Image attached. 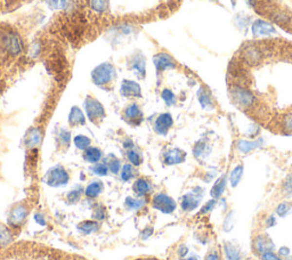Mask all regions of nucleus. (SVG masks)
<instances>
[{
    "instance_id": "1",
    "label": "nucleus",
    "mask_w": 292,
    "mask_h": 260,
    "mask_svg": "<svg viewBox=\"0 0 292 260\" xmlns=\"http://www.w3.org/2000/svg\"><path fill=\"white\" fill-rule=\"evenodd\" d=\"M0 260H86L80 256L32 242H21L0 253Z\"/></svg>"
},
{
    "instance_id": "2",
    "label": "nucleus",
    "mask_w": 292,
    "mask_h": 260,
    "mask_svg": "<svg viewBox=\"0 0 292 260\" xmlns=\"http://www.w3.org/2000/svg\"><path fill=\"white\" fill-rule=\"evenodd\" d=\"M22 51L23 41L18 33L7 25H0V59L14 58Z\"/></svg>"
},
{
    "instance_id": "3",
    "label": "nucleus",
    "mask_w": 292,
    "mask_h": 260,
    "mask_svg": "<svg viewBox=\"0 0 292 260\" xmlns=\"http://www.w3.org/2000/svg\"><path fill=\"white\" fill-rule=\"evenodd\" d=\"M231 99L233 103L242 110H255L257 106V97L248 87H244L238 83H232L228 88Z\"/></svg>"
},
{
    "instance_id": "4",
    "label": "nucleus",
    "mask_w": 292,
    "mask_h": 260,
    "mask_svg": "<svg viewBox=\"0 0 292 260\" xmlns=\"http://www.w3.org/2000/svg\"><path fill=\"white\" fill-rule=\"evenodd\" d=\"M115 76H117V72H115V68L111 63H102V64L96 66L94 71L91 72L92 82L99 87L111 85Z\"/></svg>"
},
{
    "instance_id": "5",
    "label": "nucleus",
    "mask_w": 292,
    "mask_h": 260,
    "mask_svg": "<svg viewBox=\"0 0 292 260\" xmlns=\"http://www.w3.org/2000/svg\"><path fill=\"white\" fill-rule=\"evenodd\" d=\"M204 196V189L202 187H195L193 191L188 192L187 194H185L182 198L181 208L182 211L185 212H192L200 205Z\"/></svg>"
},
{
    "instance_id": "6",
    "label": "nucleus",
    "mask_w": 292,
    "mask_h": 260,
    "mask_svg": "<svg viewBox=\"0 0 292 260\" xmlns=\"http://www.w3.org/2000/svg\"><path fill=\"white\" fill-rule=\"evenodd\" d=\"M85 110L87 113L88 119L91 120L92 123L98 125L99 122L103 121V119L105 118V110L103 108V105L99 103L97 99H95L91 96H88L85 101Z\"/></svg>"
},
{
    "instance_id": "7",
    "label": "nucleus",
    "mask_w": 292,
    "mask_h": 260,
    "mask_svg": "<svg viewBox=\"0 0 292 260\" xmlns=\"http://www.w3.org/2000/svg\"><path fill=\"white\" fill-rule=\"evenodd\" d=\"M46 182L49 186L57 187V186L65 185L69 182V173L62 167H55L49 170L46 176Z\"/></svg>"
},
{
    "instance_id": "8",
    "label": "nucleus",
    "mask_w": 292,
    "mask_h": 260,
    "mask_svg": "<svg viewBox=\"0 0 292 260\" xmlns=\"http://www.w3.org/2000/svg\"><path fill=\"white\" fill-rule=\"evenodd\" d=\"M152 203H153L155 209L160 210L161 212L167 213V215L168 213H172L177 208L175 200L167 194H164V193L155 195L153 200H152Z\"/></svg>"
},
{
    "instance_id": "9",
    "label": "nucleus",
    "mask_w": 292,
    "mask_h": 260,
    "mask_svg": "<svg viewBox=\"0 0 292 260\" xmlns=\"http://www.w3.org/2000/svg\"><path fill=\"white\" fill-rule=\"evenodd\" d=\"M128 69L138 76L139 79H144L146 74V61L143 53H138L130 56L128 59Z\"/></svg>"
},
{
    "instance_id": "10",
    "label": "nucleus",
    "mask_w": 292,
    "mask_h": 260,
    "mask_svg": "<svg viewBox=\"0 0 292 260\" xmlns=\"http://www.w3.org/2000/svg\"><path fill=\"white\" fill-rule=\"evenodd\" d=\"M252 36L255 38H263V37H270L276 33L274 25L270 22L264 21V19H256L251 26Z\"/></svg>"
},
{
    "instance_id": "11",
    "label": "nucleus",
    "mask_w": 292,
    "mask_h": 260,
    "mask_svg": "<svg viewBox=\"0 0 292 260\" xmlns=\"http://www.w3.org/2000/svg\"><path fill=\"white\" fill-rule=\"evenodd\" d=\"M254 250L258 256H260L265 252L274 251L275 244L268 234H259L254 239Z\"/></svg>"
},
{
    "instance_id": "12",
    "label": "nucleus",
    "mask_w": 292,
    "mask_h": 260,
    "mask_svg": "<svg viewBox=\"0 0 292 260\" xmlns=\"http://www.w3.org/2000/svg\"><path fill=\"white\" fill-rule=\"evenodd\" d=\"M174 125V119L170 113H162L157 118L154 122V130L159 135L165 136L168 134L169 129Z\"/></svg>"
},
{
    "instance_id": "13",
    "label": "nucleus",
    "mask_w": 292,
    "mask_h": 260,
    "mask_svg": "<svg viewBox=\"0 0 292 260\" xmlns=\"http://www.w3.org/2000/svg\"><path fill=\"white\" fill-rule=\"evenodd\" d=\"M153 63L158 73H161L165 70H170L176 68V61L171 57L170 55L165 54V53H160L153 57Z\"/></svg>"
},
{
    "instance_id": "14",
    "label": "nucleus",
    "mask_w": 292,
    "mask_h": 260,
    "mask_svg": "<svg viewBox=\"0 0 292 260\" xmlns=\"http://www.w3.org/2000/svg\"><path fill=\"white\" fill-rule=\"evenodd\" d=\"M124 119L126 122H128L129 125L138 126L141 125L143 121V112L139 109L137 104H130L127 106L124 112Z\"/></svg>"
},
{
    "instance_id": "15",
    "label": "nucleus",
    "mask_w": 292,
    "mask_h": 260,
    "mask_svg": "<svg viewBox=\"0 0 292 260\" xmlns=\"http://www.w3.org/2000/svg\"><path fill=\"white\" fill-rule=\"evenodd\" d=\"M120 94L125 97H142L141 86L137 82L131 81V80H124L121 83Z\"/></svg>"
},
{
    "instance_id": "16",
    "label": "nucleus",
    "mask_w": 292,
    "mask_h": 260,
    "mask_svg": "<svg viewBox=\"0 0 292 260\" xmlns=\"http://www.w3.org/2000/svg\"><path fill=\"white\" fill-rule=\"evenodd\" d=\"M264 138H257L255 139V141H249V139H240L237 143V149L242 154H248V153H250L252 151H255V149H260L261 146L264 145Z\"/></svg>"
},
{
    "instance_id": "17",
    "label": "nucleus",
    "mask_w": 292,
    "mask_h": 260,
    "mask_svg": "<svg viewBox=\"0 0 292 260\" xmlns=\"http://www.w3.org/2000/svg\"><path fill=\"white\" fill-rule=\"evenodd\" d=\"M185 159H186V153L181 149H171L164 155V162L167 166L179 165V163L184 162Z\"/></svg>"
},
{
    "instance_id": "18",
    "label": "nucleus",
    "mask_w": 292,
    "mask_h": 260,
    "mask_svg": "<svg viewBox=\"0 0 292 260\" xmlns=\"http://www.w3.org/2000/svg\"><path fill=\"white\" fill-rule=\"evenodd\" d=\"M226 186H227V175H221L220 177L217 178V181L215 182V184L212 185V187L210 189V196L211 199L218 200L223 198V194L226 191Z\"/></svg>"
},
{
    "instance_id": "19",
    "label": "nucleus",
    "mask_w": 292,
    "mask_h": 260,
    "mask_svg": "<svg viewBox=\"0 0 292 260\" xmlns=\"http://www.w3.org/2000/svg\"><path fill=\"white\" fill-rule=\"evenodd\" d=\"M210 153H211V146L209 145V143L207 141H204V139L199 141L193 148V154L195 156V159H198L199 161L207 159L208 156L210 155Z\"/></svg>"
},
{
    "instance_id": "20",
    "label": "nucleus",
    "mask_w": 292,
    "mask_h": 260,
    "mask_svg": "<svg viewBox=\"0 0 292 260\" xmlns=\"http://www.w3.org/2000/svg\"><path fill=\"white\" fill-rule=\"evenodd\" d=\"M198 99L201 108L204 110H212L215 108L214 99H212L211 93L205 87H201L198 92Z\"/></svg>"
},
{
    "instance_id": "21",
    "label": "nucleus",
    "mask_w": 292,
    "mask_h": 260,
    "mask_svg": "<svg viewBox=\"0 0 292 260\" xmlns=\"http://www.w3.org/2000/svg\"><path fill=\"white\" fill-rule=\"evenodd\" d=\"M224 253L227 260H241L242 258L240 249L231 242L224 243Z\"/></svg>"
},
{
    "instance_id": "22",
    "label": "nucleus",
    "mask_w": 292,
    "mask_h": 260,
    "mask_svg": "<svg viewBox=\"0 0 292 260\" xmlns=\"http://www.w3.org/2000/svg\"><path fill=\"white\" fill-rule=\"evenodd\" d=\"M243 172H244L243 165H237L233 170H232L230 173V177H228V182H230V185L232 188L237 187V185L240 184L242 177H243Z\"/></svg>"
},
{
    "instance_id": "23",
    "label": "nucleus",
    "mask_w": 292,
    "mask_h": 260,
    "mask_svg": "<svg viewBox=\"0 0 292 260\" xmlns=\"http://www.w3.org/2000/svg\"><path fill=\"white\" fill-rule=\"evenodd\" d=\"M86 122V118L84 115V113L77 106H73L71 109V112H70L69 115V123L71 126H78V125H85Z\"/></svg>"
},
{
    "instance_id": "24",
    "label": "nucleus",
    "mask_w": 292,
    "mask_h": 260,
    "mask_svg": "<svg viewBox=\"0 0 292 260\" xmlns=\"http://www.w3.org/2000/svg\"><path fill=\"white\" fill-rule=\"evenodd\" d=\"M277 123L282 131L287 132V134H292V111L282 114Z\"/></svg>"
},
{
    "instance_id": "25",
    "label": "nucleus",
    "mask_w": 292,
    "mask_h": 260,
    "mask_svg": "<svg viewBox=\"0 0 292 260\" xmlns=\"http://www.w3.org/2000/svg\"><path fill=\"white\" fill-rule=\"evenodd\" d=\"M41 138V132L38 129H31L26 135L25 144L28 148H35V146L40 144Z\"/></svg>"
},
{
    "instance_id": "26",
    "label": "nucleus",
    "mask_w": 292,
    "mask_h": 260,
    "mask_svg": "<svg viewBox=\"0 0 292 260\" xmlns=\"http://www.w3.org/2000/svg\"><path fill=\"white\" fill-rule=\"evenodd\" d=\"M102 158V152L96 148H88L85 149L84 159L89 163H97Z\"/></svg>"
},
{
    "instance_id": "27",
    "label": "nucleus",
    "mask_w": 292,
    "mask_h": 260,
    "mask_svg": "<svg viewBox=\"0 0 292 260\" xmlns=\"http://www.w3.org/2000/svg\"><path fill=\"white\" fill-rule=\"evenodd\" d=\"M134 189H135V192L137 193L138 195H147L148 193L151 192L152 187H151L150 182L146 181V179L141 178V179H138V181L135 183Z\"/></svg>"
},
{
    "instance_id": "28",
    "label": "nucleus",
    "mask_w": 292,
    "mask_h": 260,
    "mask_svg": "<svg viewBox=\"0 0 292 260\" xmlns=\"http://www.w3.org/2000/svg\"><path fill=\"white\" fill-rule=\"evenodd\" d=\"M292 209V203L289 201H282L277 204L276 209H275V215L277 217H281V218H283V217H287L289 213H290Z\"/></svg>"
},
{
    "instance_id": "29",
    "label": "nucleus",
    "mask_w": 292,
    "mask_h": 260,
    "mask_svg": "<svg viewBox=\"0 0 292 260\" xmlns=\"http://www.w3.org/2000/svg\"><path fill=\"white\" fill-rule=\"evenodd\" d=\"M282 194L287 199L292 198V173L288 175L282 183Z\"/></svg>"
},
{
    "instance_id": "30",
    "label": "nucleus",
    "mask_w": 292,
    "mask_h": 260,
    "mask_svg": "<svg viewBox=\"0 0 292 260\" xmlns=\"http://www.w3.org/2000/svg\"><path fill=\"white\" fill-rule=\"evenodd\" d=\"M102 188L103 184L101 182H92L91 184L88 185L87 189H86V195L89 196V198H95V196H97L99 193H101Z\"/></svg>"
},
{
    "instance_id": "31",
    "label": "nucleus",
    "mask_w": 292,
    "mask_h": 260,
    "mask_svg": "<svg viewBox=\"0 0 292 260\" xmlns=\"http://www.w3.org/2000/svg\"><path fill=\"white\" fill-rule=\"evenodd\" d=\"M25 216H26V211L24 206H18V208H16L12 213L11 222L18 224V223H21L23 219L25 218Z\"/></svg>"
},
{
    "instance_id": "32",
    "label": "nucleus",
    "mask_w": 292,
    "mask_h": 260,
    "mask_svg": "<svg viewBox=\"0 0 292 260\" xmlns=\"http://www.w3.org/2000/svg\"><path fill=\"white\" fill-rule=\"evenodd\" d=\"M74 145L77 146L79 149H87L91 145V139L88 137H86L84 135H79L74 138Z\"/></svg>"
},
{
    "instance_id": "33",
    "label": "nucleus",
    "mask_w": 292,
    "mask_h": 260,
    "mask_svg": "<svg viewBox=\"0 0 292 260\" xmlns=\"http://www.w3.org/2000/svg\"><path fill=\"white\" fill-rule=\"evenodd\" d=\"M161 97L168 106L174 105L176 103V96L174 93L170 91V89H164L161 93Z\"/></svg>"
},
{
    "instance_id": "34",
    "label": "nucleus",
    "mask_w": 292,
    "mask_h": 260,
    "mask_svg": "<svg viewBox=\"0 0 292 260\" xmlns=\"http://www.w3.org/2000/svg\"><path fill=\"white\" fill-rule=\"evenodd\" d=\"M91 5L92 9H95L96 12H105V9L108 8L109 1L108 0H91Z\"/></svg>"
},
{
    "instance_id": "35",
    "label": "nucleus",
    "mask_w": 292,
    "mask_h": 260,
    "mask_svg": "<svg viewBox=\"0 0 292 260\" xmlns=\"http://www.w3.org/2000/svg\"><path fill=\"white\" fill-rule=\"evenodd\" d=\"M217 203H218L217 200H215V199L209 200V201L205 203L203 206H202V209L200 210V213H199V215H207V213L211 212L212 210L216 208Z\"/></svg>"
},
{
    "instance_id": "36",
    "label": "nucleus",
    "mask_w": 292,
    "mask_h": 260,
    "mask_svg": "<svg viewBox=\"0 0 292 260\" xmlns=\"http://www.w3.org/2000/svg\"><path fill=\"white\" fill-rule=\"evenodd\" d=\"M127 156H128V160L130 161V163H132V166H139L142 163L141 155H139V153L136 152L135 149H130V151H128Z\"/></svg>"
},
{
    "instance_id": "37",
    "label": "nucleus",
    "mask_w": 292,
    "mask_h": 260,
    "mask_svg": "<svg viewBox=\"0 0 292 260\" xmlns=\"http://www.w3.org/2000/svg\"><path fill=\"white\" fill-rule=\"evenodd\" d=\"M233 218H234V211L233 210H231V211L226 215V217H225L224 225H223L225 232H230L231 229L233 228Z\"/></svg>"
},
{
    "instance_id": "38",
    "label": "nucleus",
    "mask_w": 292,
    "mask_h": 260,
    "mask_svg": "<svg viewBox=\"0 0 292 260\" xmlns=\"http://www.w3.org/2000/svg\"><path fill=\"white\" fill-rule=\"evenodd\" d=\"M134 177V168L130 165H126L124 166V168L121 170V178L124 181H129Z\"/></svg>"
},
{
    "instance_id": "39",
    "label": "nucleus",
    "mask_w": 292,
    "mask_h": 260,
    "mask_svg": "<svg viewBox=\"0 0 292 260\" xmlns=\"http://www.w3.org/2000/svg\"><path fill=\"white\" fill-rule=\"evenodd\" d=\"M58 141L61 143L62 146H65V148H68L70 146V132L66 131V130H61L58 134Z\"/></svg>"
},
{
    "instance_id": "40",
    "label": "nucleus",
    "mask_w": 292,
    "mask_h": 260,
    "mask_svg": "<svg viewBox=\"0 0 292 260\" xmlns=\"http://www.w3.org/2000/svg\"><path fill=\"white\" fill-rule=\"evenodd\" d=\"M108 170L109 168L105 163H97V165L92 167V171H94L96 175L99 176H105L106 173H108Z\"/></svg>"
},
{
    "instance_id": "41",
    "label": "nucleus",
    "mask_w": 292,
    "mask_h": 260,
    "mask_svg": "<svg viewBox=\"0 0 292 260\" xmlns=\"http://www.w3.org/2000/svg\"><path fill=\"white\" fill-rule=\"evenodd\" d=\"M108 168L111 170L112 172L117 173L119 169H120V161H119L117 158H112L108 163Z\"/></svg>"
},
{
    "instance_id": "42",
    "label": "nucleus",
    "mask_w": 292,
    "mask_h": 260,
    "mask_svg": "<svg viewBox=\"0 0 292 260\" xmlns=\"http://www.w3.org/2000/svg\"><path fill=\"white\" fill-rule=\"evenodd\" d=\"M259 257H260V260H283L280 256L277 255V253H275L274 251L265 252Z\"/></svg>"
},
{
    "instance_id": "43",
    "label": "nucleus",
    "mask_w": 292,
    "mask_h": 260,
    "mask_svg": "<svg viewBox=\"0 0 292 260\" xmlns=\"http://www.w3.org/2000/svg\"><path fill=\"white\" fill-rule=\"evenodd\" d=\"M276 223H277L276 216H275V215H270V216L267 217L266 219H265V227H266V228L274 227V226L276 225Z\"/></svg>"
},
{
    "instance_id": "44",
    "label": "nucleus",
    "mask_w": 292,
    "mask_h": 260,
    "mask_svg": "<svg viewBox=\"0 0 292 260\" xmlns=\"http://www.w3.org/2000/svg\"><path fill=\"white\" fill-rule=\"evenodd\" d=\"M204 260H221L220 258V253H219L218 250L212 249L211 251L208 252V255L205 256Z\"/></svg>"
},
{
    "instance_id": "45",
    "label": "nucleus",
    "mask_w": 292,
    "mask_h": 260,
    "mask_svg": "<svg viewBox=\"0 0 292 260\" xmlns=\"http://www.w3.org/2000/svg\"><path fill=\"white\" fill-rule=\"evenodd\" d=\"M277 255L280 256L282 259H285V258H288V257H290V255H291V250L289 249L288 246H281V248L278 249Z\"/></svg>"
},
{
    "instance_id": "46",
    "label": "nucleus",
    "mask_w": 292,
    "mask_h": 260,
    "mask_svg": "<svg viewBox=\"0 0 292 260\" xmlns=\"http://www.w3.org/2000/svg\"><path fill=\"white\" fill-rule=\"evenodd\" d=\"M65 1L66 0H48V4L54 9H58L65 5Z\"/></svg>"
},
{
    "instance_id": "47",
    "label": "nucleus",
    "mask_w": 292,
    "mask_h": 260,
    "mask_svg": "<svg viewBox=\"0 0 292 260\" xmlns=\"http://www.w3.org/2000/svg\"><path fill=\"white\" fill-rule=\"evenodd\" d=\"M9 233L6 232V229L4 231H0V245H4L6 242L9 241Z\"/></svg>"
},
{
    "instance_id": "48",
    "label": "nucleus",
    "mask_w": 292,
    "mask_h": 260,
    "mask_svg": "<svg viewBox=\"0 0 292 260\" xmlns=\"http://www.w3.org/2000/svg\"><path fill=\"white\" fill-rule=\"evenodd\" d=\"M187 253H188V249H187L186 245L182 244L181 246H179V248H178V256L181 257L182 259L185 258V257L187 256Z\"/></svg>"
},
{
    "instance_id": "49",
    "label": "nucleus",
    "mask_w": 292,
    "mask_h": 260,
    "mask_svg": "<svg viewBox=\"0 0 292 260\" xmlns=\"http://www.w3.org/2000/svg\"><path fill=\"white\" fill-rule=\"evenodd\" d=\"M216 176H217V171H216V170H215V171H211V172L209 171V172L207 173V175H205V177H204V182H205V183L211 182L212 179H214V178L216 177Z\"/></svg>"
},
{
    "instance_id": "50",
    "label": "nucleus",
    "mask_w": 292,
    "mask_h": 260,
    "mask_svg": "<svg viewBox=\"0 0 292 260\" xmlns=\"http://www.w3.org/2000/svg\"><path fill=\"white\" fill-rule=\"evenodd\" d=\"M92 224H94V223H88V225H85V227H82V226H80V229H81V231H84L85 233H86V232L89 233V232L94 231V229H95V226L92 225Z\"/></svg>"
},
{
    "instance_id": "51",
    "label": "nucleus",
    "mask_w": 292,
    "mask_h": 260,
    "mask_svg": "<svg viewBox=\"0 0 292 260\" xmlns=\"http://www.w3.org/2000/svg\"><path fill=\"white\" fill-rule=\"evenodd\" d=\"M134 260H160V259L152 258V257H144V258H137V259H134Z\"/></svg>"
},
{
    "instance_id": "52",
    "label": "nucleus",
    "mask_w": 292,
    "mask_h": 260,
    "mask_svg": "<svg viewBox=\"0 0 292 260\" xmlns=\"http://www.w3.org/2000/svg\"><path fill=\"white\" fill-rule=\"evenodd\" d=\"M14 1H16V0H7V4L9 5V4H11V2H14Z\"/></svg>"
},
{
    "instance_id": "53",
    "label": "nucleus",
    "mask_w": 292,
    "mask_h": 260,
    "mask_svg": "<svg viewBox=\"0 0 292 260\" xmlns=\"http://www.w3.org/2000/svg\"><path fill=\"white\" fill-rule=\"evenodd\" d=\"M283 260H292V257H288V258H285Z\"/></svg>"
},
{
    "instance_id": "54",
    "label": "nucleus",
    "mask_w": 292,
    "mask_h": 260,
    "mask_svg": "<svg viewBox=\"0 0 292 260\" xmlns=\"http://www.w3.org/2000/svg\"><path fill=\"white\" fill-rule=\"evenodd\" d=\"M0 4H1V0H0Z\"/></svg>"
}]
</instances>
